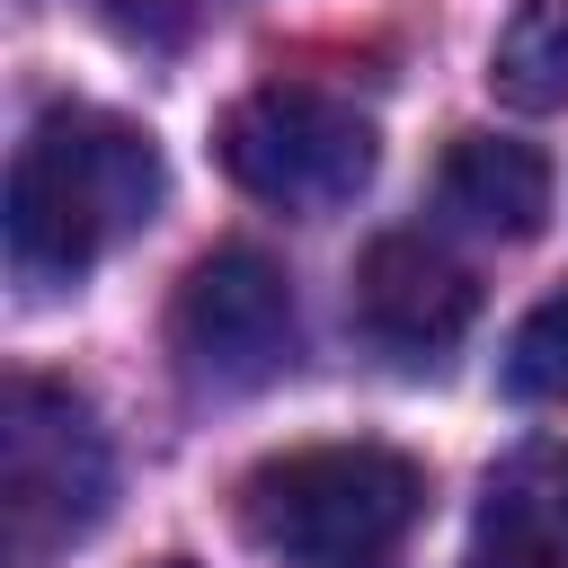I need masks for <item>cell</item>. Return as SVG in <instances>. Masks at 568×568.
<instances>
[{
    "mask_svg": "<svg viewBox=\"0 0 568 568\" xmlns=\"http://www.w3.org/2000/svg\"><path fill=\"white\" fill-rule=\"evenodd\" d=\"M169 195L160 142L106 106H44L9 160V257L36 284L89 275Z\"/></svg>",
    "mask_w": 568,
    "mask_h": 568,
    "instance_id": "1",
    "label": "cell"
},
{
    "mask_svg": "<svg viewBox=\"0 0 568 568\" xmlns=\"http://www.w3.org/2000/svg\"><path fill=\"white\" fill-rule=\"evenodd\" d=\"M426 506V470L390 444H302L240 479V524L284 568H390Z\"/></svg>",
    "mask_w": 568,
    "mask_h": 568,
    "instance_id": "2",
    "label": "cell"
},
{
    "mask_svg": "<svg viewBox=\"0 0 568 568\" xmlns=\"http://www.w3.org/2000/svg\"><path fill=\"white\" fill-rule=\"evenodd\" d=\"M106 488H115V453H106L98 408L44 373H18L0 390V515H9L18 559L98 532Z\"/></svg>",
    "mask_w": 568,
    "mask_h": 568,
    "instance_id": "3",
    "label": "cell"
},
{
    "mask_svg": "<svg viewBox=\"0 0 568 568\" xmlns=\"http://www.w3.org/2000/svg\"><path fill=\"white\" fill-rule=\"evenodd\" d=\"M222 169L275 213H328L373 178V124L302 80H266L222 115Z\"/></svg>",
    "mask_w": 568,
    "mask_h": 568,
    "instance_id": "4",
    "label": "cell"
},
{
    "mask_svg": "<svg viewBox=\"0 0 568 568\" xmlns=\"http://www.w3.org/2000/svg\"><path fill=\"white\" fill-rule=\"evenodd\" d=\"M169 346L195 390H266L275 373H293L302 328H293L284 266L248 240L195 257V275L178 284V311H169Z\"/></svg>",
    "mask_w": 568,
    "mask_h": 568,
    "instance_id": "5",
    "label": "cell"
},
{
    "mask_svg": "<svg viewBox=\"0 0 568 568\" xmlns=\"http://www.w3.org/2000/svg\"><path fill=\"white\" fill-rule=\"evenodd\" d=\"M470 311H479V284H470V266H453L435 240L390 231V240H373L364 266H355V320H364V337H382L390 355H444V346L470 328Z\"/></svg>",
    "mask_w": 568,
    "mask_h": 568,
    "instance_id": "6",
    "label": "cell"
},
{
    "mask_svg": "<svg viewBox=\"0 0 568 568\" xmlns=\"http://www.w3.org/2000/svg\"><path fill=\"white\" fill-rule=\"evenodd\" d=\"M470 550L506 568H568V444H515L488 470Z\"/></svg>",
    "mask_w": 568,
    "mask_h": 568,
    "instance_id": "7",
    "label": "cell"
},
{
    "mask_svg": "<svg viewBox=\"0 0 568 568\" xmlns=\"http://www.w3.org/2000/svg\"><path fill=\"white\" fill-rule=\"evenodd\" d=\"M444 213L462 231H488V240H532L541 213H550V160L532 142H506V133H462L444 151V178H435Z\"/></svg>",
    "mask_w": 568,
    "mask_h": 568,
    "instance_id": "8",
    "label": "cell"
},
{
    "mask_svg": "<svg viewBox=\"0 0 568 568\" xmlns=\"http://www.w3.org/2000/svg\"><path fill=\"white\" fill-rule=\"evenodd\" d=\"M488 89L524 115H559L568 106V0H524L488 53Z\"/></svg>",
    "mask_w": 568,
    "mask_h": 568,
    "instance_id": "9",
    "label": "cell"
},
{
    "mask_svg": "<svg viewBox=\"0 0 568 568\" xmlns=\"http://www.w3.org/2000/svg\"><path fill=\"white\" fill-rule=\"evenodd\" d=\"M506 390L515 399H541V408H568V293H550L506 337Z\"/></svg>",
    "mask_w": 568,
    "mask_h": 568,
    "instance_id": "10",
    "label": "cell"
},
{
    "mask_svg": "<svg viewBox=\"0 0 568 568\" xmlns=\"http://www.w3.org/2000/svg\"><path fill=\"white\" fill-rule=\"evenodd\" d=\"M470 568H506V559H488V550H470Z\"/></svg>",
    "mask_w": 568,
    "mask_h": 568,
    "instance_id": "11",
    "label": "cell"
},
{
    "mask_svg": "<svg viewBox=\"0 0 568 568\" xmlns=\"http://www.w3.org/2000/svg\"><path fill=\"white\" fill-rule=\"evenodd\" d=\"M160 568H195V559H160Z\"/></svg>",
    "mask_w": 568,
    "mask_h": 568,
    "instance_id": "12",
    "label": "cell"
}]
</instances>
